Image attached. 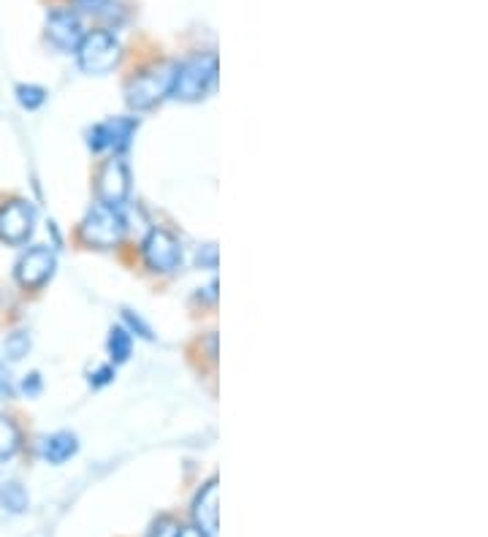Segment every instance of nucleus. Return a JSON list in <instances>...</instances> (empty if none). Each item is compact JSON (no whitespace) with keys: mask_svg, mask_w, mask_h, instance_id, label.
Listing matches in <instances>:
<instances>
[{"mask_svg":"<svg viewBox=\"0 0 488 537\" xmlns=\"http://www.w3.org/2000/svg\"><path fill=\"white\" fill-rule=\"evenodd\" d=\"M217 79V55H196L174 66V82H171V95L179 101H201L212 90Z\"/></svg>","mask_w":488,"mask_h":537,"instance_id":"nucleus-1","label":"nucleus"},{"mask_svg":"<svg viewBox=\"0 0 488 537\" xmlns=\"http://www.w3.org/2000/svg\"><path fill=\"white\" fill-rule=\"evenodd\" d=\"M120 41L106 30H90L76 47V60L85 74H106L120 63Z\"/></svg>","mask_w":488,"mask_h":537,"instance_id":"nucleus-2","label":"nucleus"},{"mask_svg":"<svg viewBox=\"0 0 488 537\" xmlns=\"http://www.w3.org/2000/svg\"><path fill=\"white\" fill-rule=\"evenodd\" d=\"M125 217L120 207H109V204H98L87 212L85 223H82V236L87 245L95 247H114L120 245L125 236Z\"/></svg>","mask_w":488,"mask_h":537,"instance_id":"nucleus-3","label":"nucleus"},{"mask_svg":"<svg viewBox=\"0 0 488 537\" xmlns=\"http://www.w3.org/2000/svg\"><path fill=\"white\" fill-rule=\"evenodd\" d=\"M171 82H174V66H155L144 71L128 85V104L133 109H150L171 93Z\"/></svg>","mask_w":488,"mask_h":537,"instance_id":"nucleus-4","label":"nucleus"},{"mask_svg":"<svg viewBox=\"0 0 488 537\" xmlns=\"http://www.w3.org/2000/svg\"><path fill=\"white\" fill-rule=\"evenodd\" d=\"M144 258L152 272H174L182 261V247L169 231L155 228L144 242Z\"/></svg>","mask_w":488,"mask_h":537,"instance_id":"nucleus-5","label":"nucleus"},{"mask_svg":"<svg viewBox=\"0 0 488 537\" xmlns=\"http://www.w3.org/2000/svg\"><path fill=\"white\" fill-rule=\"evenodd\" d=\"M33 220L36 212L25 201H11L0 209V239L9 245H22L33 234Z\"/></svg>","mask_w":488,"mask_h":537,"instance_id":"nucleus-6","label":"nucleus"},{"mask_svg":"<svg viewBox=\"0 0 488 537\" xmlns=\"http://www.w3.org/2000/svg\"><path fill=\"white\" fill-rule=\"evenodd\" d=\"M47 36L55 47L71 52L79 47V41L85 36L82 19L74 9H52L47 14Z\"/></svg>","mask_w":488,"mask_h":537,"instance_id":"nucleus-7","label":"nucleus"},{"mask_svg":"<svg viewBox=\"0 0 488 537\" xmlns=\"http://www.w3.org/2000/svg\"><path fill=\"white\" fill-rule=\"evenodd\" d=\"M55 272V255L49 253L47 247H33L19 258L17 264V280L22 288H41Z\"/></svg>","mask_w":488,"mask_h":537,"instance_id":"nucleus-8","label":"nucleus"},{"mask_svg":"<svg viewBox=\"0 0 488 537\" xmlns=\"http://www.w3.org/2000/svg\"><path fill=\"white\" fill-rule=\"evenodd\" d=\"M136 120L133 117H117V120H106V123H98L93 131L87 133V144L93 147L95 152L101 150H122L131 142L133 131H136Z\"/></svg>","mask_w":488,"mask_h":537,"instance_id":"nucleus-9","label":"nucleus"},{"mask_svg":"<svg viewBox=\"0 0 488 537\" xmlns=\"http://www.w3.org/2000/svg\"><path fill=\"white\" fill-rule=\"evenodd\" d=\"M131 193V174L122 161H109L98 174V198L109 207H120Z\"/></svg>","mask_w":488,"mask_h":537,"instance_id":"nucleus-10","label":"nucleus"},{"mask_svg":"<svg viewBox=\"0 0 488 537\" xmlns=\"http://www.w3.org/2000/svg\"><path fill=\"white\" fill-rule=\"evenodd\" d=\"M196 529L204 537H217V481H209L193 505Z\"/></svg>","mask_w":488,"mask_h":537,"instance_id":"nucleus-11","label":"nucleus"},{"mask_svg":"<svg viewBox=\"0 0 488 537\" xmlns=\"http://www.w3.org/2000/svg\"><path fill=\"white\" fill-rule=\"evenodd\" d=\"M76 451H79V443H76L74 434L68 432L52 434V437H47V440L41 443V456H44L49 464L68 462Z\"/></svg>","mask_w":488,"mask_h":537,"instance_id":"nucleus-12","label":"nucleus"},{"mask_svg":"<svg viewBox=\"0 0 488 537\" xmlns=\"http://www.w3.org/2000/svg\"><path fill=\"white\" fill-rule=\"evenodd\" d=\"M28 505H30L28 491L22 489L19 483L14 481L0 483V508L9 510V513H25Z\"/></svg>","mask_w":488,"mask_h":537,"instance_id":"nucleus-13","label":"nucleus"},{"mask_svg":"<svg viewBox=\"0 0 488 537\" xmlns=\"http://www.w3.org/2000/svg\"><path fill=\"white\" fill-rule=\"evenodd\" d=\"M17 451H19L17 424H14L11 418H6V415H0V462L11 459Z\"/></svg>","mask_w":488,"mask_h":537,"instance_id":"nucleus-14","label":"nucleus"},{"mask_svg":"<svg viewBox=\"0 0 488 537\" xmlns=\"http://www.w3.org/2000/svg\"><path fill=\"white\" fill-rule=\"evenodd\" d=\"M109 353L117 364L128 361L131 356V334L125 329H112V337H109Z\"/></svg>","mask_w":488,"mask_h":537,"instance_id":"nucleus-15","label":"nucleus"},{"mask_svg":"<svg viewBox=\"0 0 488 537\" xmlns=\"http://www.w3.org/2000/svg\"><path fill=\"white\" fill-rule=\"evenodd\" d=\"M17 101L25 106V109H38V106L47 101V93H44V87L38 85H19Z\"/></svg>","mask_w":488,"mask_h":537,"instance_id":"nucleus-16","label":"nucleus"},{"mask_svg":"<svg viewBox=\"0 0 488 537\" xmlns=\"http://www.w3.org/2000/svg\"><path fill=\"white\" fill-rule=\"evenodd\" d=\"M28 348L30 340L25 331H14L9 340H6V356H9L11 361H19L22 356H28Z\"/></svg>","mask_w":488,"mask_h":537,"instance_id":"nucleus-17","label":"nucleus"},{"mask_svg":"<svg viewBox=\"0 0 488 537\" xmlns=\"http://www.w3.org/2000/svg\"><path fill=\"white\" fill-rule=\"evenodd\" d=\"M179 532V524L174 519H160L155 527H152V535L150 537H174Z\"/></svg>","mask_w":488,"mask_h":537,"instance_id":"nucleus-18","label":"nucleus"},{"mask_svg":"<svg viewBox=\"0 0 488 537\" xmlns=\"http://www.w3.org/2000/svg\"><path fill=\"white\" fill-rule=\"evenodd\" d=\"M125 321H128V326H131L133 331H139V334H141V337H144V340H152L150 326H147V323L141 321V318H136L133 312H125Z\"/></svg>","mask_w":488,"mask_h":537,"instance_id":"nucleus-19","label":"nucleus"},{"mask_svg":"<svg viewBox=\"0 0 488 537\" xmlns=\"http://www.w3.org/2000/svg\"><path fill=\"white\" fill-rule=\"evenodd\" d=\"M82 11H101L109 0H74Z\"/></svg>","mask_w":488,"mask_h":537,"instance_id":"nucleus-20","label":"nucleus"},{"mask_svg":"<svg viewBox=\"0 0 488 537\" xmlns=\"http://www.w3.org/2000/svg\"><path fill=\"white\" fill-rule=\"evenodd\" d=\"M112 377H114V369L112 367L98 369V372H95V377H93V386H106V383H109Z\"/></svg>","mask_w":488,"mask_h":537,"instance_id":"nucleus-21","label":"nucleus"},{"mask_svg":"<svg viewBox=\"0 0 488 537\" xmlns=\"http://www.w3.org/2000/svg\"><path fill=\"white\" fill-rule=\"evenodd\" d=\"M9 396H11L9 375H6V369H3V364H0V399H9Z\"/></svg>","mask_w":488,"mask_h":537,"instance_id":"nucleus-22","label":"nucleus"},{"mask_svg":"<svg viewBox=\"0 0 488 537\" xmlns=\"http://www.w3.org/2000/svg\"><path fill=\"white\" fill-rule=\"evenodd\" d=\"M38 386H41V383H38V375H30V380H25V391H28V394H36L38 391Z\"/></svg>","mask_w":488,"mask_h":537,"instance_id":"nucleus-23","label":"nucleus"},{"mask_svg":"<svg viewBox=\"0 0 488 537\" xmlns=\"http://www.w3.org/2000/svg\"><path fill=\"white\" fill-rule=\"evenodd\" d=\"M174 537H204V535H201V532H198L196 527H193V529H190V527H179V532Z\"/></svg>","mask_w":488,"mask_h":537,"instance_id":"nucleus-24","label":"nucleus"}]
</instances>
